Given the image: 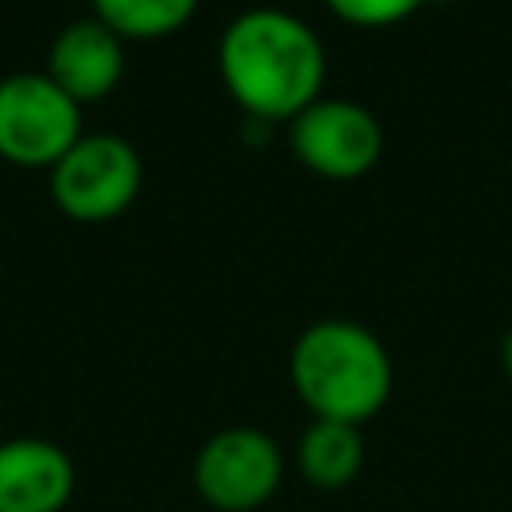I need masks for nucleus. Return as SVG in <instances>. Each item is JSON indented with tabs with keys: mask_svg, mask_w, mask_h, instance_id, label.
Listing matches in <instances>:
<instances>
[{
	"mask_svg": "<svg viewBox=\"0 0 512 512\" xmlns=\"http://www.w3.org/2000/svg\"><path fill=\"white\" fill-rule=\"evenodd\" d=\"M284 456L280 444L252 424H232L212 432L192 464V484L200 500L216 512H252L268 504L280 488Z\"/></svg>",
	"mask_w": 512,
	"mask_h": 512,
	"instance_id": "3",
	"label": "nucleus"
},
{
	"mask_svg": "<svg viewBox=\"0 0 512 512\" xmlns=\"http://www.w3.org/2000/svg\"><path fill=\"white\" fill-rule=\"evenodd\" d=\"M80 140V104L48 72L0 80V156L16 164H56Z\"/></svg>",
	"mask_w": 512,
	"mask_h": 512,
	"instance_id": "4",
	"label": "nucleus"
},
{
	"mask_svg": "<svg viewBox=\"0 0 512 512\" xmlns=\"http://www.w3.org/2000/svg\"><path fill=\"white\" fill-rule=\"evenodd\" d=\"M340 16L348 20H360V24H388V20H400L408 16L420 0H328Z\"/></svg>",
	"mask_w": 512,
	"mask_h": 512,
	"instance_id": "11",
	"label": "nucleus"
},
{
	"mask_svg": "<svg viewBox=\"0 0 512 512\" xmlns=\"http://www.w3.org/2000/svg\"><path fill=\"white\" fill-rule=\"evenodd\" d=\"M288 372L300 400L312 408V420L356 424L376 416L392 392V356L376 332L356 320H316L308 324L292 352Z\"/></svg>",
	"mask_w": 512,
	"mask_h": 512,
	"instance_id": "2",
	"label": "nucleus"
},
{
	"mask_svg": "<svg viewBox=\"0 0 512 512\" xmlns=\"http://www.w3.org/2000/svg\"><path fill=\"white\" fill-rule=\"evenodd\" d=\"M296 468L312 488H344L364 468V436L344 420H312L296 444Z\"/></svg>",
	"mask_w": 512,
	"mask_h": 512,
	"instance_id": "9",
	"label": "nucleus"
},
{
	"mask_svg": "<svg viewBox=\"0 0 512 512\" xmlns=\"http://www.w3.org/2000/svg\"><path fill=\"white\" fill-rule=\"evenodd\" d=\"M96 16L124 36H160L184 24L196 0H92Z\"/></svg>",
	"mask_w": 512,
	"mask_h": 512,
	"instance_id": "10",
	"label": "nucleus"
},
{
	"mask_svg": "<svg viewBox=\"0 0 512 512\" xmlns=\"http://www.w3.org/2000/svg\"><path fill=\"white\" fill-rule=\"evenodd\" d=\"M76 492L72 456L40 436L0 444V512H60Z\"/></svg>",
	"mask_w": 512,
	"mask_h": 512,
	"instance_id": "7",
	"label": "nucleus"
},
{
	"mask_svg": "<svg viewBox=\"0 0 512 512\" xmlns=\"http://www.w3.org/2000/svg\"><path fill=\"white\" fill-rule=\"evenodd\" d=\"M500 364H504V372L512 376V328H508L504 340H500Z\"/></svg>",
	"mask_w": 512,
	"mask_h": 512,
	"instance_id": "12",
	"label": "nucleus"
},
{
	"mask_svg": "<svg viewBox=\"0 0 512 512\" xmlns=\"http://www.w3.org/2000/svg\"><path fill=\"white\" fill-rule=\"evenodd\" d=\"M220 72L252 116H296L324 80L320 36L284 8H248L220 36Z\"/></svg>",
	"mask_w": 512,
	"mask_h": 512,
	"instance_id": "1",
	"label": "nucleus"
},
{
	"mask_svg": "<svg viewBox=\"0 0 512 512\" xmlns=\"http://www.w3.org/2000/svg\"><path fill=\"white\" fill-rule=\"evenodd\" d=\"M124 68V48L120 32H112L100 16L96 20H72L48 52V76L76 100H96L104 96Z\"/></svg>",
	"mask_w": 512,
	"mask_h": 512,
	"instance_id": "8",
	"label": "nucleus"
},
{
	"mask_svg": "<svg viewBox=\"0 0 512 512\" xmlns=\"http://www.w3.org/2000/svg\"><path fill=\"white\" fill-rule=\"evenodd\" d=\"M292 144L300 160L324 176H356L376 164L384 132L380 120L356 100L316 96L292 120Z\"/></svg>",
	"mask_w": 512,
	"mask_h": 512,
	"instance_id": "6",
	"label": "nucleus"
},
{
	"mask_svg": "<svg viewBox=\"0 0 512 512\" xmlns=\"http://www.w3.org/2000/svg\"><path fill=\"white\" fill-rule=\"evenodd\" d=\"M140 188V156L124 136H80L52 164V196L68 216L104 220L116 216Z\"/></svg>",
	"mask_w": 512,
	"mask_h": 512,
	"instance_id": "5",
	"label": "nucleus"
}]
</instances>
